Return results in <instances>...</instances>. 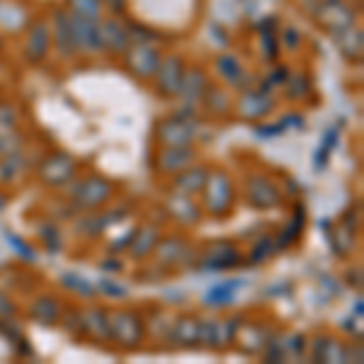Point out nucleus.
Returning a JSON list of instances; mask_svg holds the SVG:
<instances>
[{
	"label": "nucleus",
	"mask_w": 364,
	"mask_h": 364,
	"mask_svg": "<svg viewBox=\"0 0 364 364\" xmlns=\"http://www.w3.org/2000/svg\"><path fill=\"white\" fill-rule=\"evenodd\" d=\"M314 17L321 22L323 27L333 29V32L348 29V27H352V22H355V15H352L348 8H343L340 3H336V0H331V3L321 5V8H316L314 10Z\"/></svg>",
	"instance_id": "nucleus-1"
},
{
	"label": "nucleus",
	"mask_w": 364,
	"mask_h": 364,
	"mask_svg": "<svg viewBox=\"0 0 364 364\" xmlns=\"http://www.w3.org/2000/svg\"><path fill=\"white\" fill-rule=\"evenodd\" d=\"M231 185H228L226 175H219V178H214V182H209L207 185V207L209 211H214V214H224L228 209V204H231Z\"/></svg>",
	"instance_id": "nucleus-2"
},
{
	"label": "nucleus",
	"mask_w": 364,
	"mask_h": 364,
	"mask_svg": "<svg viewBox=\"0 0 364 364\" xmlns=\"http://www.w3.org/2000/svg\"><path fill=\"white\" fill-rule=\"evenodd\" d=\"M129 66L134 68V73L144 75V78H151L154 73H158V66H161V54L156 49H149V46H139L129 54Z\"/></svg>",
	"instance_id": "nucleus-3"
},
{
	"label": "nucleus",
	"mask_w": 364,
	"mask_h": 364,
	"mask_svg": "<svg viewBox=\"0 0 364 364\" xmlns=\"http://www.w3.org/2000/svg\"><path fill=\"white\" fill-rule=\"evenodd\" d=\"M161 70V85L163 92L166 95H175V92H180V83H182V63L178 58H168L166 63H161L158 66Z\"/></svg>",
	"instance_id": "nucleus-4"
},
{
	"label": "nucleus",
	"mask_w": 364,
	"mask_h": 364,
	"mask_svg": "<svg viewBox=\"0 0 364 364\" xmlns=\"http://www.w3.org/2000/svg\"><path fill=\"white\" fill-rule=\"evenodd\" d=\"M127 29L119 25V22L109 20L105 22L102 27H100V39H102V46H109V49L114 51H122L127 49Z\"/></svg>",
	"instance_id": "nucleus-5"
},
{
	"label": "nucleus",
	"mask_w": 364,
	"mask_h": 364,
	"mask_svg": "<svg viewBox=\"0 0 364 364\" xmlns=\"http://www.w3.org/2000/svg\"><path fill=\"white\" fill-rule=\"evenodd\" d=\"M195 158L190 149H185V146H173V149H166L158 158V166L163 170H182L187 166V163Z\"/></svg>",
	"instance_id": "nucleus-6"
},
{
	"label": "nucleus",
	"mask_w": 364,
	"mask_h": 364,
	"mask_svg": "<svg viewBox=\"0 0 364 364\" xmlns=\"http://www.w3.org/2000/svg\"><path fill=\"white\" fill-rule=\"evenodd\" d=\"M107 195H109V187L105 185V182L90 180V182H87V187H83V190H80L78 202L85 204V207H95V204H100L102 199H107Z\"/></svg>",
	"instance_id": "nucleus-7"
},
{
	"label": "nucleus",
	"mask_w": 364,
	"mask_h": 364,
	"mask_svg": "<svg viewBox=\"0 0 364 364\" xmlns=\"http://www.w3.org/2000/svg\"><path fill=\"white\" fill-rule=\"evenodd\" d=\"M257 185H260V190H257L255 185L250 187V199H252V204H257L260 209H269L272 207L274 202L279 199V195H277V190H274L269 182H265V180H255Z\"/></svg>",
	"instance_id": "nucleus-8"
},
{
	"label": "nucleus",
	"mask_w": 364,
	"mask_h": 364,
	"mask_svg": "<svg viewBox=\"0 0 364 364\" xmlns=\"http://www.w3.org/2000/svg\"><path fill=\"white\" fill-rule=\"evenodd\" d=\"M46 44H49V37H46V27L39 25L32 34H29V42H27L29 58H32V61L42 58L46 54Z\"/></svg>",
	"instance_id": "nucleus-9"
},
{
	"label": "nucleus",
	"mask_w": 364,
	"mask_h": 364,
	"mask_svg": "<svg viewBox=\"0 0 364 364\" xmlns=\"http://www.w3.org/2000/svg\"><path fill=\"white\" fill-rule=\"evenodd\" d=\"M70 8H73L75 17H83V20H97L100 0H70Z\"/></svg>",
	"instance_id": "nucleus-10"
},
{
	"label": "nucleus",
	"mask_w": 364,
	"mask_h": 364,
	"mask_svg": "<svg viewBox=\"0 0 364 364\" xmlns=\"http://www.w3.org/2000/svg\"><path fill=\"white\" fill-rule=\"evenodd\" d=\"M328 3H331V0H328Z\"/></svg>",
	"instance_id": "nucleus-11"
}]
</instances>
